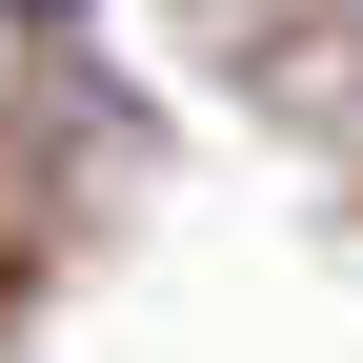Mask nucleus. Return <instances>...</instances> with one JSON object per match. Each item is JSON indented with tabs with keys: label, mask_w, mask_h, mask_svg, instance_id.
I'll return each mask as SVG.
<instances>
[{
	"label": "nucleus",
	"mask_w": 363,
	"mask_h": 363,
	"mask_svg": "<svg viewBox=\"0 0 363 363\" xmlns=\"http://www.w3.org/2000/svg\"><path fill=\"white\" fill-rule=\"evenodd\" d=\"M21 21H81V0H21Z\"/></svg>",
	"instance_id": "nucleus-1"
}]
</instances>
